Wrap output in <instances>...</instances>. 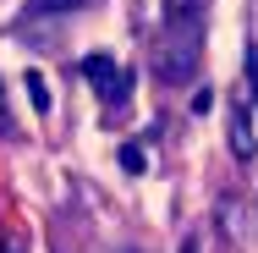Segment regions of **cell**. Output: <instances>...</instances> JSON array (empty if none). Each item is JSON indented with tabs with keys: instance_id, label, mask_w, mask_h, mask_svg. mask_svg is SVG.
I'll return each instance as SVG.
<instances>
[{
	"instance_id": "obj_2",
	"label": "cell",
	"mask_w": 258,
	"mask_h": 253,
	"mask_svg": "<svg viewBox=\"0 0 258 253\" xmlns=\"http://www.w3.org/2000/svg\"><path fill=\"white\" fill-rule=\"evenodd\" d=\"M231 154L236 160H258V55H247V77L231 88Z\"/></svg>"
},
{
	"instance_id": "obj_1",
	"label": "cell",
	"mask_w": 258,
	"mask_h": 253,
	"mask_svg": "<svg viewBox=\"0 0 258 253\" xmlns=\"http://www.w3.org/2000/svg\"><path fill=\"white\" fill-rule=\"evenodd\" d=\"M198 61H204V22H165L159 28V44H154V72L181 88L198 77Z\"/></svg>"
},
{
	"instance_id": "obj_3",
	"label": "cell",
	"mask_w": 258,
	"mask_h": 253,
	"mask_svg": "<svg viewBox=\"0 0 258 253\" xmlns=\"http://www.w3.org/2000/svg\"><path fill=\"white\" fill-rule=\"evenodd\" d=\"M77 77L99 94L104 110H115V105L132 99V72H126V66H115L110 55H83V61H77Z\"/></svg>"
},
{
	"instance_id": "obj_6",
	"label": "cell",
	"mask_w": 258,
	"mask_h": 253,
	"mask_svg": "<svg viewBox=\"0 0 258 253\" xmlns=\"http://www.w3.org/2000/svg\"><path fill=\"white\" fill-rule=\"evenodd\" d=\"M121 165H126L132 176H143V165H149V160H143V143H126V149H121Z\"/></svg>"
},
{
	"instance_id": "obj_11",
	"label": "cell",
	"mask_w": 258,
	"mask_h": 253,
	"mask_svg": "<svg viewBox=\"0 0 258 253\" xmlns=\"http://www.w3.org/2000/svg\"><path fill=\"white\" fill-rule=\"evenodd\" d=\"M115 253H143V248H115Z\"/></svg>"
},
{
	"instance_id": "obj_7",
	"label": "cell",
	"mask_w": 258,
	"mask_h": 253,
	"mask_svg": "<svg viewBox=\"0 0 258 253\" xmlns=\"http://www.w3.org/2000/svg\"><path fill=\"white\" fill-rule=\"evenodd\" d=\"M28 94H33L39 110H50V88H44V77H39V72H28Z\"/></svg>"
},
{
	"instance_id": "obj_5",
	"label": "cell",
	"mask_w": 258,
	"mask_h": 253,
	"mask_svg": "<svg viewBox=\"0 0 258 253\" xmlns=\"http://www.w3.org/2000/svg\"><path fill=\"white\" fill-rule=\"evenodd\" d=\"M165 22H204L209 17V0H159Z\"/></svg>"
},
{
	"instance_id": "obj_4",
	"label": "cell",
	"mask_w": 258,
	"mask_h": 253,
	"mask_svg": "<svg viewBox=\"0 0 258 253\" xmlns=\"http://www.w3.org/2000/svg\"><path fill=\"white\" fill-rule=\"evenodd\" d=\"M99 0H28L22 6V22H33V17H72V11H94Z\"/></svg>"
},
{
	"instance_id": "obj_8",
	"label": "cell",
	"mask_w": 258,
	"mask_h": 253,
	"mask_svg": "<svg viewBox=\"0 0 258 253\" xmlns=\"http://www.w3.org/2000/svg\"><path fill=\"white\" fill-rule=\"evenodd\" d=\"M0 253H28V237H22V231H6V237H0Z\"/></svg>"
},
{
	"instance_id": "obj_9",
	"label": "cell",
	"mask_w": 258,
	"mask_h": 253,
	"mask_svg": "<svg viewBox=\"0 0 258 253\" xmlns=\"http://www.w3.org/2000/svg\"><path fill=\"white\" fill-rule=\"evenodd\" d=\"M181 253H204V231H187L181 237Z\"/></svg>"
},
{
	"instance_id": "obj_10",
	"label": "cell",
	"mask_w": 258,
	"mask_h": 253,
	"mask_svg": "<svg viewBox=\"0 0 258 253\" xmlns=\"http://www.w3.org/2000/svg\"><path fill=\"white\" fill-rule=\"evenodd\" d=\"M6 127H11V121H6V88H0V132H6Z\"/></svg>"
}]
</instances>
